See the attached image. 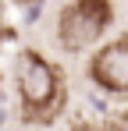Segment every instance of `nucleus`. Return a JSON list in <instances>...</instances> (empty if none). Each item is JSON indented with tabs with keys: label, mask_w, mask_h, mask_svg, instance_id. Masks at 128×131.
Returning <instances> with one entry per match:
<instances>
[{
	"label": "nucleus",
	"mask_w": 128,
	"mask_h": 131,
	"mask_svg": "<svg viewBox=\"0 0 128 131\" xmlns=\"http://www.w3.org/2000/svg\"><path fill=\"white\" fill-rule=\"evenodd\" d=\"M18 96H21V110L29 121H50L57 110L64 106V85L57 67L46 57H39L36 50H25L18 57Z\"/></svg>",
	"instance_id": "nucleus-1"
},
{
	"label": "nucleus",
	"mask_w": 128,
	"mask_h": 131,
	"mask_svg": "<svg viewBox=\"0 0 128 131\" xmlns=\"http://www.w3.org/2000/svg\"><path fill=\"white\" fill-rule=\"evenodd\" d=\"M110 18H114L110 0H71L57 18V39L68 53H78L107 32Z\"/></svg>",
	"instance_id": "nucleus-2"
},
{
	"label": "nucleus",
	"mask_w": 128,
	"mask_h": 131,
	"mask_svg": "<svg viewBox=\"0 0 128 131\" xmlns=\"http://www.w3.org/2000/svg\"><path fill=\"white\" fill-rule=\"evenodd\" d=\"M89 74H93V82H96L100 89L125 96V92H128V36L107 43L103 50L93 57Z\"/></svg>",
	"instance_id": "nucleus-3"
},
{
	"label": "nucleus",
	"mask_w": 128,
	"mask_h": 131,
	"mask_svg": "<svg viewBox=\"0 0 128 131\" xmlns=\"http://www.w3.org/2000/svg\"><path fill=\"white\" fill-rule=\"evenodd\" d=\"M71 131H93V124H85V121H78V124H71Z\"/></svg>",
	"instance_id": "nucleus-4"
},
{
	"label": "nucleus",
	"mask_w": 128,
	"mask_h": 131,
	"mask_svg": "<svg viewBox=\"0 0 128 131\" xmlns=\"http://www.w3.org/2000/svg\"><path fill=\"white\" fill-rule=\"evenodd\" d=\"M110 131H128V121H117V124H114Z\"/></svg>",
	"instance_id": "nucleus-5"
},
{
	"label": "nucleus",
	"mask_w": 128,
	"mask_h": 131,
	"mask_svg": "<svg viewBox=\"0 0 128 131\" xmlns=\"http://www.w3.org/2000/svg\"><path fill=\"white\" fill-rule=\"evenodd\" d=\"M21 4H36V0H21Z\"/></svg>",
	"instance_id": "nucleus-6"
}]
</instances>
